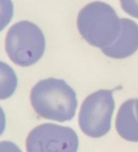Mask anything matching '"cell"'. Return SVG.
I'll return each mask as SVG.
<instances>
[{"label":"cell","mask_w":138,"mask_h":152,"mask_svg":"<svg viewBox=\"0 0 138 152\" xmlns=\"http://www.w3.org/2000/svg\"><path fill=\"white\" fill-rule=\"evenodd\" d=\"M30 103L42 118L65 122L75 116L77 96L67 83L59 78L40 80L31 89Z\"/></svg>","instance_id":"6da1fadb"},{"label":"cell","mask_w":138,"mask_h":152,"mask_svg":"<svg viewBox=\"0 0 138 152\" xmlns=\"http://www.w3.org/2000/svg\"><path fill=\"white\" fill-rule=\"evenodd\" d=\"M77 26L81 37L101 50L112 45L121 32V19L115 10L99 1L89 3L81 10Z\"/></svg>","instance_id":"7a4b0ae2"},{"label":"cell","mask_w":138,"mask_h":152,"mask_svg":"<svg viewBox=\"0 0 138 152\" xmlns=\"http://www.w3.org/2000/svg\"><path fill=\"white\" fill-rule=\"evenodd\" d=\"M46 39L43 31L29 21H20L10 27L5 40V49L12 62L28 67L44 55Z\"/></svg>","instance_id":"3957f363"},{"label":"cell","mask_w":138,"mask_h":152,"mask_svg":"<svg viewBox=\"0 0 138 152\" xmlns=\"http://www.w3.org/2000/svg\"><path fill=\"white\" fill-rule=\"evenodd\" d=\"M115 110L113 92L99 90L88 96L79 114L81 132L92 138H99L111 129V120Z\"/></svg>","instance_id":"277c9868"},{"label":"cell","mask_w":138,"mask_h":152,"mask_svg":"<svg viewBox=\"0 0 138 152\" xmlns=\"http://www.w3.org/2000/svg\"><path fill=\"white\" fill-rule=\"evenodd\" d=\"M78 148L75 130L50 123L34 128L26 140V152H77Z\"/></svg>","instance_id":"5b68a950"},{"label":"cell","mask_w":138,"mask_h":152,"mask_svg":"<svg viewBox=\"0 0 138 152\" xmlns=\"http://www.w3.org/2000/svg\"><path fill=\"white\" fill-rule=\"evenodd\" d=\"M138 49V25L134 21L122 18L119 37L108 48L101 50L103 54L113 59H125L134 54Z\"/></svg>","instance_id":"8992f818"},{"label":"cell","mask_w":138,"mask_h":152,"mask_svg":"<svg viewBox=\"0 0 138 152\" xmlns=\"http://www.w3.org/2000/svg\"><path fill=\"white\" fill-rule=\"evenodd\" d=\"M136 99H129L121 105L115 118V129L120 137L138 142V118L135 113Z\"/></svg>","instance_id":"52a82bcc"},{"label":"cell","mask_w":138,"mask_h":152,"mask_svg":"<svg viewBox=\"0 0 138 152\" xmlns=\"http://www.w3.org/2000/svg\"><path fill=\"white\" fill-rule=\"evenodd\" d=\"M17 77L9 64L0 61V100L12 96L17 87Z\"/></svg>","instance_id":"ba28073f"},{"label":"cell","mask_w":138,"mask_h":152,"mask_svg":"<svg viewBox=\"0 0 138 152\" xmlns=\"http://www.w3.org/2000/svg\"><path fill=\"white\" fill-rule=\"evenodd\" d=\"M13 16L12 0H0V31L3 30Z\"/></svg>","instance_id":"9c48e42d"},{"label":"cell","mask_w":138,"mask_h":152,"mask_svg":"<svg viewBox=\"0 0 138 152\" xmlns=\"http://www.w3.org/2000/svg\"><path fill=\"white\" fill-rule=\"evenodd\" d=\"M120 5L126 13L138 18V0H120Z\"/></svg>","instance_id":"30bf717a"},{"label":"cell","mask_w":138,"mask_h":152,"mask_svg":"<svg viewBox=\"0 0 138 152\" xmlns=\"http://www.w3.org/2000/svg\"><path fill=\"white\" fill-rule=\"evenodd\" d=\"M0 152H22V150L12 142L2 141L0 142Z\"/></svg>","instance_id":"8fae6325"},{"label":"cell","mask_w":138,"mask_h":152,"mask_svg":"<svg viewBox=\"0 0 138 152\" xmlns=\"http://www.w3.org/2000/svg\"><path fill=\"white\" fill-rule=\"evenodd\" d=\"M5 128H6V116L2 108L0 107V136L4 132Z\"/></svg>","instance_id":"7c38bea8"},{"label":"cell","mask_w":138,"mask_h":152,"mask_svg":"<svg viewBox=\"0 0 138 152\" xmlns=\"http://www.w3.org/2000/svg\"><path fill=\"white\" fill-rule=\"evenodd\" d=\"M135 113L138 118V99H136V101H135Z\"/></svg>","instance_id":"4fadbf2b"}]
</instances>
